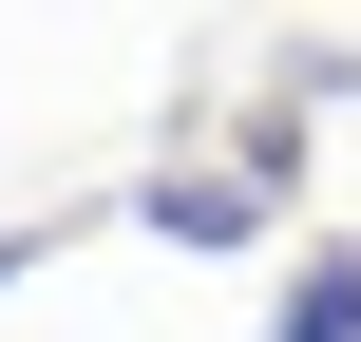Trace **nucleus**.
<instances>
[{
  "instance_id": "obj_1",
  "label": "nucleus",
  "mask_w": 361,
  "mask_h": 342,
  "mask_svg": "<svg viewBox=\"0 0 361 342\" xmlns=\"http://www.w3.org/2000/svg\"><path fill=\"white\" fill-rule=\"evenodd\" d=\"M286 190H305V114H247V152H171V171L133 190V228H152V248H267Z\"/></svg>"
},
{
  "instance_id": "obj_2",
  "label": "nucleus",
  "mask_w": 361,
  "mask_h": 342,
  "mask_svg": "<svg viewBox=\"0 0 361 342\" xmlns=\"http://www.w3.org/2000/svg\"><path fill=\"white\" fill-rule=\"evenodd\" d=\"M267 342H361V248H305L286 305H267Z\"/></svg>"
},
{
  "instance_id": "obj_3",
  "label": "nucleus",
  "mask_w": 361,
  "mask_h": 342,
  "mask_svg": "<svg viewBox=\"0 0 361 342\" xmlns=\"http://www.w3.org/2000/svg\"><path fill=\"white\" fill-rule=\"evenodd\" d=\"M0 286H19V248H0Z\"/></svg>"
}]
</instances>
